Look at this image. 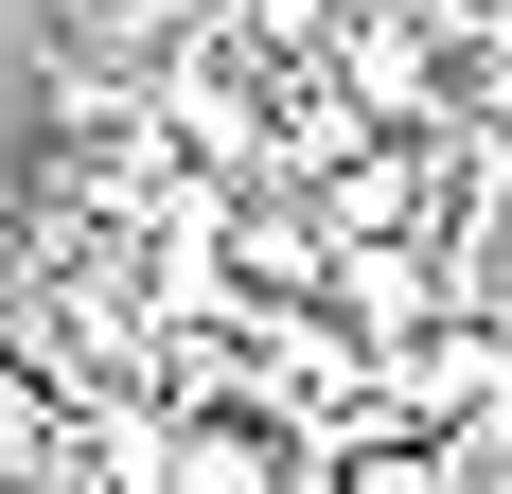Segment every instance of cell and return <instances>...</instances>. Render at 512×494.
Listing matches in <instances>:
<instances>
[{
	"label": "cell",
	"instance_id": "obj_2",
	"mask_svg": "<svg viewBox=\"0 0 512 494\" xmlns=\"http://www.w3.org/2000/svg\"><path fill=\"white\" fill-rule=\"evenodd\" d=\"M442 494H495V477H442Z\"/></svg>",
	"mask_w": 512,
	"mask_h": 494
},
{
	"label": "cell",
	"instance_id": "obj_1",
	"mask_svg": "<svg viewBox=\"0 0 512 494\" xmlns=\"http://www.w3.org/2000/svg\"><path fill=\"white\" fill-rule=\"evenodd\" d=\"M124 459H142L159 494H283V459H265L248 424H212V442H124Z\"/></svg>",
	"mask_w": 512,
	"mask_h": 494
}]
</instances>
